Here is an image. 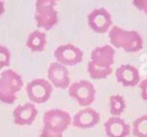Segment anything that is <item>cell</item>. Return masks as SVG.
<instances>
[{
  "label": "cell",
  "mask_w": 147,
  "mask_h": 137,
  "mask_svg": "<svg viewBox=\"0 0 147 137\" xmlns=\"http://www.w3.org/2000/svg\"><path fill=\"white\" fill-rule=\"evenodd\" d=\"M47 44V37L46 33L41 30H34L30 32L26 39V47L31 50L32 52H41L44 51L45 46Z\"/></svg>",
  "instance_id": "15"
},
{
  "label": "cell",
  "mask_w": 147,
  "mask_h": 137,
  "mask_svg": "<svg viewBox=\"0 0 147 137\" xmlns=\"http://www.w3.org/2000/svg\"><path fill=\"white\" fill-rule=\"evenodd\" d=\"M40 137H63L62 134H56V132H53V131H49V130H46V129H41V132H40Z\"/></svg>",
  "instance_id": "23"
},
{
  "label": "cell",
  "mask_w": 147,
  "mask_h": 137,
  "mask_svg": "<svg viewBox=\"0 0 147 137\" xmlns=\"http://www.w3.org/2000/svg\"><path fill=\"white\" fill-rule=\"evenodd\" d=\"M47 77L53 87L57 89H67L70 86V76L69 70L65 66L54 61L48 66Z\"/></svg>",
  "instance_id": "8"
},
{
  "label": "cell",
  "mask_w": 147,
  "mask_h": 137,
  "mask_svg": "<svg viewBox=\"0 0 147 137\" xmlns=\"http://www.w3.org/2000/svg\"><path fill=\"white\" fill-rule=\"evenodd\" d=\"M133 6L147 15V0H132Z\"/></svg>",
  "instance_id": "20"
},
{
  "label": "cell",
  "mask_w": 147,
  "mask_h": 137,
  "mask_svg": "<svg viewBox=\"0 0 147 137\" xmlns=\"http://www.w3.org/2000/svg\"><path fill=\"white\" fill-rule=\"evenodd\" d=\"M38 114V109L33 102H25L23 105H18L13 111L14 123L17 125H30L36 120Z\"/></svg>",
  "instance_id": "10"
},
{
  "label": "cell",
  "mask_w": 147,
  "mask_h": 137,
  "mask_svg": "<svg viewBox=\"0 0 147 137\" xmlns=\"http://www.w3.org/2000/svg\"><path fill=\"white\" fill-rule=\"evenodd\" d=\"M87 23L88 26L96 33H105L110 30L113 26V18L110 13L101 7V8H95L93 9L88 15H87Z\"/></svg>",
  "instance_id": "6"
},
{
  "label": "cell",
  "mask_w": 147,
  "mask_h": 137,
  "mask_svg": "<svg viewBox=\"0 0 147 137\" xmlns=\"http://www.w3.org/2000/svg\"><path fill=\"white\" fill-rule=\"evenodd\" d=\"M68 92H69V96L78 102V105L84 107H88L94 101L95 93H96L94 85L86 79L77 81L70 84Z\"/></svg>",
  "instance_id": "4"
},
{
  "label": "cell",
  "mask_w": 147,
  "mask_h": 137,
  "mask_svg": "<svg viewBox=\"0 0 147 137\" xmlns=\"http://www.w3.org/2000/svg\"><path fill=\"white\" fill-rule=\"evenodd\" d=\"M99 121H100V114L91 107H85L78 111L74 115L71 124L76 128L88 129L95 127L99 123Z\"/></svg>",
  "instance_id": "11"
},
{
  "label": "cell",
  "mask_w": 147,
  "mask_h": 137,
  "mask_svg": "<svg viewBox=\"0 0 147 137\" xmlns=\"http://www.w3.org/2000/svg\"><path fill=\"white\" fill-rule=\"evenodd\" d=\"M59 20V14L55 7L53 6H44V7H34V21L39 29L45 31L51 30Z\"/></svg>",
  "instance_id": "9"
},
{
  "label": "cell",
  "mask_w": 147,
  "mask_h": 137,
  "mask_svg": "<svg viewBox=\"0 0 147 137\" xmlns=\"http://www.w3.org/2000/svg\"><path fill=\"white\" fill-rule=\"evenodd\" d=\"M90 61L101 67H111L115 61V48L111 45L96 46L91 52Z\"/></svg>",
  "instance_id": "14"
},
{
  "label": "cell",
  "mask_w": 147,
  "mask_h": 137,
  "mask_svg": "<svg viewBox=\"0 0 147 137\" xmlns=\"http://www.w3.org/2000/svg\"><path fill=\"white\" fill-rule=\"evenodd\" d=\"M111 71H113L111 67H101V66L93 63L92 61L87 62V73L93 79L106 78L111 74Z\"/></svg>",
  "instance_id": "16"
},
{
  "label": "cell",
  "mask_w": 147,
  "mask_h": 137,
  "mask_svg": "<svg viewBox=\"0 0 147 137\" xmlns=\"http://www.w3.org/2000/svg\"><path fill=\"white\" fill-rule=\"evenodd\" d=\"M126 108V102L121 94H113L109 97V111L113 116H119Z\"/></svg>",
  "instance_id": "17"
},
{
  "label": "cell",
  "mask_w": 147,
  "mask_h": 137,
  "mask_svg": "<svg viewBox=\"0 0 147 137\" xmlns=\"http://www.w3.org/2000/svg\"><path fill=\"white\" fill-rule=\"evenodd\" d=\"M5 13V2L2 0H0V16Z\"/></svg>",
  "instance_id": "24"
},
{
  "label": "cell",
  "mask_w": 147,
  "mask_h": 137,
  "mask_svg": "<svg viewBox=\"0 0 147 137\" xmlns=\"http://www.w3.org/2000/svg\"><path fill=\"white\" fill-rule=\"evenodd\" d=\"M131 134L136 137H147V114L137 117L132 122Z\"/></svg>",
  "instance_id": "18"
},
{
  "label": "cell",
  "mask_w": 147,
  "mask_h": 137,
  "mask_svg": "<svg viewBox=\"0 0 147 137\" xmlns=\"http://www.w3.org/2000/svg\"><path fill=\"white\" fill-rule=\"evenodd\" d=\"M115 77L118 83L124 86H136L140 83V74L138 68L132 64H122L115 71Z\"/></svg>",
  "instance_id": "12"
},
{
  "label": "cell",
  "mask_w": 147,
  "mask_h": 137,
  "mask_svg": "<svg viewBox=\"0 0 147 137\" xmlns=\"http://www.w3.org/2000/svg\"><path fill=\"white\" fill-rule=\"evenodd\" d=\"M57 1H59V0H57Z\"/></svg>",
  "instance_id": "25"
},
{
  "label": "cell",
  "mask_w": 147,
  "mask_h": 137,
  "mask_svg": "<svg viewBox=\"0 0 147 137\" xmlns=\"http://www.w3.org/2000/svg\"><path fill=\"white\" fill-rule=\"evenodd\" d=\"M26 94L31 102L44 104L46 102L53 92V85L48 79L34 78L26 84Z\"/></svg>",
  "instance_id": "5"
},
{
  "label": "cell",
  "mask_w": 147,
  "mask_h": 137,
  "mask_svg": "<svg viewBox=\"0 0 147 137\" xmlns=\"http://www.w3.org/2000/svg\"><path fill=\"white\" fill-rule=\"evenodd\" d=\"M139 87L141 91V98L147 101V78H145L139 83Z\"/></svg>",
  "instance_id": "22"
},
{
  "label": "cell",
  "mask_w": 147,
  "mask_h": 137,
  "mask_svg": "<svg viewBox=\"0 0 147 137\" xmlns=\"http://www.w3.org/2000/svg\"><path fill=\"white\" fill-rule=\"evenodd\" d=\"M54 58L56 62L65 67L75 66L83 60V51L72 44H63L55 48Z\"/></svg>",
  "instance_id": "7"
},
{
  "label": "cell",
  "mask_w": 147,
  "mask_h": 137,
  "mask_svg": "<svg viewBox=\"0 0 147 137\" xmlns=\"http://www.w3.org/2000/svg\"><path fill=\"white\" fill-rule=\"evenodd\" d=\"M10 51L3 46L0 45V68H7L10 64Z\"/></svg>",
  "instance_id": "19"
},
{
  "label": "cell",
  "mask_w": 147,
  "mask_h": 137,
  "mask_svg": "<svg viewBox=\"0 0 147 137\" xmlns=\"http://www.w3.org/2000/svg\"><path fill=\"white\" fill-rule=\"evenodd\" d=\"M108 36L110 45L114 48H122L127 53L139 52L144 46L142 37L136 30H125L117 25H113Z\"/></svg>",
  "instance_id": "1"
},
{
  "label": "cell",
  "mask_w": 147,
  "mask_h": 137,
  "mask_svg": "<svg viewBox=\"0 0 147 137\" xmlns=\"http://www.w3.org/2000/svg\"><path fill=\"white\" fill-rule=\"evenodd\" d=\"M105 132L107 137H127L131 127L121 116H111L105 122Z\"/></svg>",
  "instance_id": "13"
},
{
  "label": "cell",
  "mask_w": 147,
  "mask_h": 137,
  "mask_svg": "<svg viewBox=\"0 0 147 137\" xmlns=\"http://www.w3.org/2000/svg\"><path fill=\"white\" fill-rule=\"evenodd\" d=\"M57 0H36L34 7H44V6H53L55 7Z\"/></svg>",
  "instance_id": "21"
},
{
  "label": "cell",
  "mask_w": 147,
  "mask_h": 137,
  "mask_svg": "<svg viewBox=\"0 0 147 137\" xmlns=\"http://www.w3.org/2000/svg\"><path fill=\"white\" fill-rule=\"evenodd\" d=\"M23 86L22 76L13 69H5L0 74V101L3 104H14L16 94Z\"/></svg>",
  "instance_id": "2"
},
{
  "label": "cell",
  "mask_w": 147,
  "mask_h": 137,
  "mask_svg": "<svg viewBox=\"0 0 147 137\" xmlns=\"http://www.w3.org/2000/svg\"><path fill=\"white\" fill-rule=\"evenodd\" d=\"M72 123L71 115L63 109H48L42 115V128L56 134H62Z\"/></svg>",
  "instance_id": "3"
}]
</instances>
